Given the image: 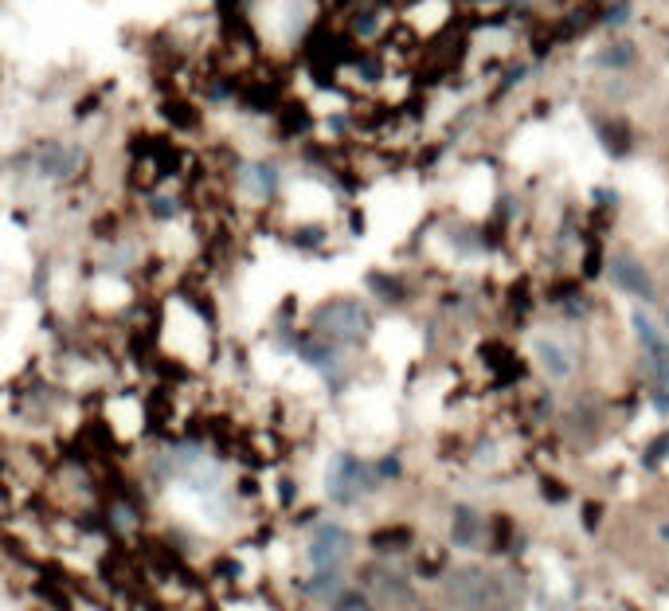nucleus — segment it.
<instances>
[{
	"label": "nucleus",
	"instance_id": "nucleus-11",
	"mask_svg": "<svg viewBox=\"0 0 669 611\" xmlns=\"http://www.w3.org/2000/svg\"><path fill=\"white\" fill-rule=\"evenodd\" d=\"M595 63H599V67H611V71H623V67L634 63V47L626 44V40H615V44H607L595 55Z\"/></svg>",
	"mask_w": 669,
	"mask_h": 611
},
{
	"label": "nucleus",
	"instance_id": "nucleus-10",
	"mask_svg": "<svg viewBox=\"0 0 669 611\" xmlns=\"http://www.w3.org/2000/svg\"><path fill=\"white\" fill-rule=\"evenodd\" d=\"M536 365L552 376V380H568V376H572V353L564 349V341L540 337V341H536Z\"/></svg>",
	"mask_w": 669,
	"mask_h": 611
},
{
	"label": "nucleus",
	"instance_id": "nucleus-12",
	"mask_svg": "<svg viewBox=\"0 0 669 611\" xmlns=\"http://www.w3.org/2000/svg\"><path fill=\"white\" fill-rule=\"evenodd\" d=\"M603 145L615 153V157H623L626 149H630V138H626V130L619 122H611V126H603Z\"/></svg>",
	"mask_w": 669,
	"mask_h": 611
},
{
	"label": "nucleus",
	"instance_id": "nucleus-14",
	"mask_svg": "<svg viewBox=\"0 0 669 611\" xmlns=\"http://www.w3.org/2000/svg\"><path fill=\"white\" fill-rule=\"evenodd\" d=\"M654 404H658V412H662V416H669V392H658V396H654Z\"/></svg>",
	"mask_w": 669,
	"mask_h": 611
},
{
	"label": "nucleus",
	"instance_id": "nucleus-2",
	"mask_svg": "<svg viewBox=\"0 0 669 611\" xmlns=\"http://www.w3.org/2000/svg\"><path fill=\"white\" fill-rule=\"evenodd\" d=\"M349 557H353V533L341 521H317L306 541L310 576H345Z\"/></svg>",
	"mask_w": 669,
	"mask_h": 611
},
{
	"label": "nucleus",
	"instance_id": "nucleus-4",
	"mask_svg": "<svg viewBox=\"0 0 669 611\" xmlns=\"http://www.w3.org/2000/svg\"><path fill=\"white\" fill-rule=\"evenodd\" d=\"M376 482H380L376 470L368 467V463H360L353 451L333 455V463H329V470H325V494H329V502H337V506H353V502H360Z\"/></svg>",
	"mask_w": 669,
	"mask_h": 611
},
{
	"label": "nucleus",
	"instance_id": "nucleus-5",
	"mask_svg": "<svg viewBox=\"0 0 669 611\" xmlns=\"http://www.w3.org/2000/svg\"><path fill=\"white\" fill-rule=\"evenodd\" d=\"M87 165V153L71 141H59V138H47L32 149V169L36 177H44L51 185H71Z\"/></svg>",
	"mask_w": 669,
	"mask_h": 611
},
{
	"label": "nucleus",
	"instance_id": "nucleus-6",
	"mask_svg": "<svg viewBox=\"0 0 669 611\" xmlns=\"http://www.w3.org/2000/svg\"><path fill=\"white\" fill-rule=\"evenodd\" d=\"M630 326H634V337L650 361V369L658 376V384H669V337L662 333V326L646 314V310H634L630 314Z\"/></svg>",
	"mask_w": 669,
	"mask_h": 611
},
{
	"label": "nucleus",
	"instance_id": "nucleus-7",
	"mask_svg": "<svg viewBox=\"0 0 669 611\" xmlns=\"http://www.w3.org/2000/svg\"><path fill=\"white\" fill-rule=\"evenodd\" d=\"M607 275H611V282L619 286V290H626L630 298H642V302H654V279H650V271L634 259V255H611V263H607Z\"/></svg>",
	"mask_w": 669,
	"mask_h": 611
},
{
	"label": "nucleus",
	"instance_id": "nucleus-15",
	"mask_svg": "<svg viewBox=\"0 0 669 611\" xmlns=\"http://www.w3.org/2000/svg\"><path fill=\"white\" fill-rule=\"evenodd\" d=\"M662 541H666V545H669V521H666V525H662Z\"/></svg>",
	"mask_w": 669,
	"mask_h": 611
},
{
	"label": "nucleus",
	"instance_id": "nucleus-9",
	"mask_svg": "<svg viewBox=\"0 0 669 611\" xmlns=\"http://www.w3.org/2000/svg\"><path fill=\"white\" fill-rule=\"evenodd\" d=\"M368 592H372V596H380V600H388V604H403V600H411L407 576H403V572H392L388 564L368 568Z\"/></svg>",
	"mask_w": 669,
	"mask_h": 611
},
{
	"label": "nucleus",
	"instance_id": "nucleus-13",
	"mask_svg": "<svg viewBox=\"0 0 669 611\" xmlns=\"http://www.w3.org/2000/svg\"><path fill=\"white\" fill-rule=\"evenodd\" d=\"M544 494H552L548 502H564V486H556V482H544Z\"/></svg>",
	"mask_w": 669,
	"mask_h": 611
},
{
	"label": "nucleus",
	"instance_id": "nucleus-1",
	"mask_svg": "<svg viewBox=\"0 0 669 611\" xmlns=\"http://www.w3.org/2000/svg\"><path fill=\"white\" fill-rule=\"evenodd\" d=\"M446 604L454 611H482L505 604V580L482 564H458L446 576Z\"/></svg>",
	"mask_w": 669,
	"mask_h": 611
},
{
	"label": "nucleus",
	"instance_id": "nucleus-16",
	"mask_svg": "<svg viewBox=\"0 0 669 611\" xmlns=\"http://www.w3.org/2000/svg\"><path fill=\"white\" fill-rule=\"evenodd\" d=\"M482 611H509V608H505V604H501V608H482Z\"/></svg>",
	"mask_w": 669,
	"mask_h": 611
},
{
	"label": "nucleus",
	"instance_id": "nucleus-8",
	"mask_svg": "<svg viewBox=\"0 0 669 611\" xmlns=\"http://www.w3.org/2000/svg\"><path fill=\"white\" fill-rule=\"evenodd\" d=\"M482 514L474 510V506H454V514H450V541H454V549H478L482 545Z\"/></svg>",
	"mask_w": 669,
	"mask_h": 611
},
{
	"label": "nucleus",
	"instance_id": "nucleus-3",
	"mask_svg": "<svg viewBox=\"0 0 669 611\" xmlns=\"http://www.w3.org/2000/svg\"><path fill=\"white\" fill-rule=\"evenodd\" d=\"M368 329H372V318L353 298H337V302H329V306H321L313 314V337H321V341H329L337 349L341 345H360L368 337Z\"/></svg>",
	"mask_w": 669,
	"mask_h": 611
}]
</instances>
